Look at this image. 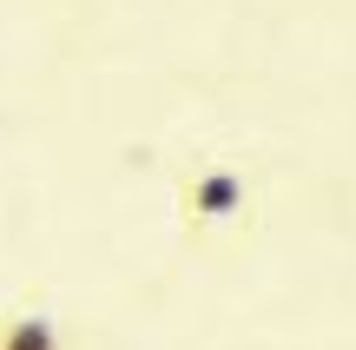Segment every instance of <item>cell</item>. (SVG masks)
Returning <instances> with one entry per match:
<instances>
[{
    "instance_id": "cell-1",
    "label": "cell",
    "mask_w": 356,
    "mask_h": 350,
    "mask_svg": "<svg viewBox=\"0 0 356 350\" xmlns=\"http://www.w3.org/2000/svg\"><path fill=\"white\" fill-rule=\"evenodd\" d=\"M244 218H251V179L238 159H191L178 172V225L191 245L211 232H231Z\"/></svg>"
},
{
    "instance_id": "cell-2",
    "label": "cell",
    "mask_w": 356,
    "mask_h": 350,
    "mask_svg": "<svg viewBox=\"0 0 356 350\" xmlns=\"http://www.w3.org/2000/svg\"><path fill=\"white\" fill-rule=\"evenodd\" d=\"M0 350H60V317L53 311H7L0 317Z\"/></svg>"
}]
</instances>
